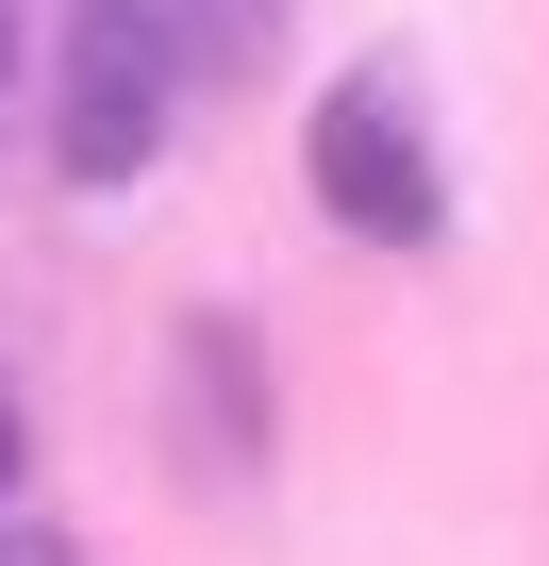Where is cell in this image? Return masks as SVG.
Returning <instances> with one entry per match:
<instances>
[{
	"label": "cell",
	"instance_id": "1",
	"mask_svg": "<svg viewBox=\"0 0 549 566\" xmlns=\"http://www.w3.org/2000/svg\"><path fill=\"white\" fill-rule=\"evenodd\" d=\"M300 184H317V217H334L350 250H433V233H450V167H433V117H416L400 67L317 84V117H300Z\"/></svg>",
	"mask_w": 549,
	"mask_h": 566
},
{
	"label": "cell",
	"instance_id": "2",
	"mask_svg": "<svg viewBox=\"0 0 549 566\" xmlns=\"http://www.w3.org/2000/svg\"><path fill=\"white\" fill-rule=\"evenodd\" d=\"M167 101H183V67H167V18H150V0H67V117H51V167H67L84 200L150 184Z\"/></svg>",
	"mask_w": 549,
	"mask_h": 566
},
{
	"label": "cell",
	"instance_id": "3",
	"mask_svg": "<svg viewBox=\"0 0 549 566\" xmlns=\"http://www.w3.org/2000/svg\"><path fill=\"white\" fill-rule=\"evenodd\" d=\"M167 450H183L200 483H250L266 450H284V384H266V334H250L233 301H200V317L167 334Z\"/></svg>",
	"mask_w": 549,
	"mask_h": 566
},
{
	"label": "cell",
	"instance_id": "4",
	"mask_svg": "<svg viewBox=\"0 0 549 566\" xmlns=\"http://www.w3.org/2000/svg\"><path fill=\"white\" fill-rule=\"evenodd\" d=\"M167 18V67L183 84H266L284 67V0H150Z\"/></svg>",
	"mask_w": 549,
	"mask_h": 566
},
{
	"label": "cell",
	"instance_id": "5",
	"mask_svg": "<svg viewBox=\"0 0 549 566\" xmlns=\"http://www.w3.org/2000/svg\"><path fill=\"white\" fill-rule=\"evenodd\" d=\"M0 566H101V549H67V533H34V516H0Z\"/></svg>",
	"mask_w": 549,
	"mask_h": 566
},
{
	"label": "cell",
	"instance_id": "6",
	"mask_svg": "<svg viewBox=\"0 0 549 566\" xmlns=\"http://www.w3.org/2000/svg\"><path fill=\"white\" fill-rule=\"evenodd\" d=\"M18 467H34V417H18V384H0V516H18Z\"/></svg>",
	"mask_w": 549,
	"mask_h": 566
},
{
	"label": "cell",
	"instance_id": "7",
	"mask_svg": "<svg viewBox=\"0 0 549 566\" xmlns=\"http://www.w3.org/2000/svg\"><path fill=\"white\" fill-rule=\"evenodd\" d=\"M0 101H18V0H0Z\"/></svg>",
	"mask_w": 549,
	"mask_h": 566
}]
</instances>
